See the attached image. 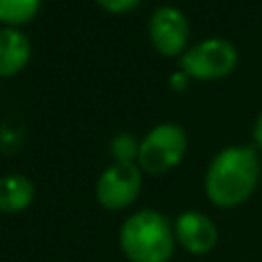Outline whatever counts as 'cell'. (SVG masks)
<instances>
[{
    "mask_svg": "<svg viewBox=\"0 0 262 262\" xmlns=\"http://www.w3.org/2000/svg\"><path fill=\"white\" fill-rule=\"evenodd\" d=\"M260 162L252 147L231 145L221 149L205 174V192L221 209H231L250 199L258 184Z\"/></svg>",
    "mask_w": 262,
    "mask_h": 262,
    "instance_id": "cell-1",
    "label": "cell"
},
{
    "mask_svg": "<svg viewBox=\"0 0 262 262\" xmlns=\"http://www.w3.org/2000/svg\"><path fill=\"white\" fill-rule=\"evenodd\" d=\"M174 227L151 209L133 213L119 231L123 254L131 262H168L174 254Z\"/></svg>",
    "mask_w": 262,
    "mask_h": 262,
    "instance_id": "cell-2",
    "label": "cell"
},
{
    "mask_svg": "<svg viewBox=\"0 0 262 262\" xmlns=\"http://www.w3.org/2000/svg\"><path fill=\"white\" fill-rule=\"evenodd\" d=\"M186 151V133L176 123L156 125L139 143V168L151 176L170 172Z\"/></svg>",
    "mask_w": 262,
    "mask_h": 262,
    "instance_id": "cell-3",
    "label": "cell"
},
{
    "mask_svg": "<svg viewBox=\"0 0 262 262\" xmlns=\"http://www.w3.org/2000/svg\"><path fill=\"white\" fill-rule=\"evenodd\" d=\"M237 66V49L221 37L203 39L180 55V72L192 80H219Z\"/></svg>",
    "mask_w": 262,
    "mask_h": 262,
    "instance_id": "cell-4",
    "label": "cell"
},
{
    "mask_svg": "<svg viewBox=\"0 0 262 262\" xmlns=\"http://www.w3.org/2000/svg\"><path fill=\"white\" fill-rule=\"evenodd\" d=\"M141 168L135 162H113L96 182V199L108 211L133 205L141 190Z\"/></svg>",
    "mask_w": 262,
    "mask_h": 262,
    "instance_id": "cell-5",
    "label": "cell"
},
{
    "mask_svg": "<svg viewBox=\"0 0 262 262\" xmlns=\"http://www.w3.org/2000/svg\"><path fill=\"white\" fill-rule=\"evenodd\" d=\"M149 41L154 49L164 57H176L186 51L188 43V18L176 6H160L151 12L147 25Z\"/></svg>",
    "mask_w": 262,
    "mask_h": 262,
    "instance_id": "cell-6",
    "label": "cell"
},
{
    "mask_svg": "<svg viewBox=\"0 0 262 262\" xmlns=\"http://www.w3.org/2000/svg\"><path fill=\"white\" fill-rule=\"evenodd\" d=\"M174 237L190 254H207L217 246L219 233L205 213L186 211L174 221Z\"/></svg>",
    "mask_w": 262,
    "mask_h": 262,
    "instance_id": "cell-7",
    "label": "cell"
},
{
    "mask_svg": "<svg viewBox=\"0 0 262 262\" xmlns=\"http://www.w3.org/2000/svg\"><path fill=\"white\" fill-rule=\"evenodd\" d=\"M31 57V43L16 27H0V78L18 74Z\"/></svg>",
    "mask_w": 262,
    "mask_h": 262,
    "instance_id": "cell-8",
    "label": "cell"
},
{
    "mask_svg": "<svg viewBox=\"0 0 262 262\" xmlns=\"http://www.w3.org/2000/svg\"><path fill=\"white\" fill-rule=\"evenodd\" d=\"M35 199L33 182L23 174H8L0 178V213L25 211Z\"/></svg>",
    "mask_w": 262,
    "mask_h": 262,
    "instance_id": "cell-9",
    "label": "cell"
},
{
    "mask_svg": "<svg viewBox=\"0 0 262 262\" xmlns=\"http://www.w3.org/2000/svg\"><path fill=\"white\" fill-rule=\"evenodd\" d=\"M41 0H0V23L4 27H20L35 18Z\"/></svg>",
    "mask_w": 262,
    "mask_h": 262,
    "instance_id": "cell-10",
    "label": "cell"
},
{
    "mask_svg": "<svg viewBox=\"0 0 262 262\" xmlns=\"http://www.w3.org/2000/svg\"><path fill=\"white\" fill-rule=\"evenodd\" d=\"M111 154L115 156V162H135L139 143L131 133H119L111 143Z\"/></svg>",
    "mask_w": 262,
    "mask_h": 262,
    "instance_id": "cell-11",
    "label": "cell"
},
{
    "mask_svg": "<svg viewBox=\"0 0 262 262\" xmlns=\"http://www.w3.org/2000/svg\"><path fill=\"white\" fill-rule=\"evenodd\" d=\"M141 0H96L98 6H102L104 10L113 12V14H125V12H131L139 6Z\"/></svg>",
    "mask_w": 262,
    "mask_h": 262,
    "instance_id": "cell-12",
    "label": "cell"
},
{
    "mask_svg": "<svg viewBox=\"0 0 262 262\" xmlns=\"http://www.w3.org/2000/svg\"><path fill=\"white\" fill-rule=\"evenodd\" d=\"M188 80H190V78H188L184 72H178V74H174V76L170 78V86H172V90H176V92H182V90L186 88Z\"/></svg>",
    "mask_w": 262,
    "mask_h": 262,
    "instance_id": "cell-13",
    "label": "cell"
},
{
    "mask_svg": "<svg viewBox=\"0 0 262 262\" xmlns=\"http://www.w3.org/2000/svg\"><path fill=\"white\" fill-rule=\"evenodd\" d=\"M252 135H254V143L262 149V113H260V117H258L256 123H254V131H252Z\"/></svg>",
    "mask_w": 262,
    "mask_h": 262,
    "instance_id": "cell-14",
    "label": "cell"
}]
</instances>
